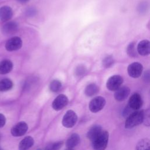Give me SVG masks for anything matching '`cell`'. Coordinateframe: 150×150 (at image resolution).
Listing matches in <instances>:
<instances>
[{
	"label": "cell",
	"instance_id": "obj_1",
	"mask_svg": "<svg viewBox=\"0 0 150 150\" xmlns=\"http://www.w3.org/2000/svg\"><path fill=\"white\" fill-rule=\"evenodd\" d=\"M144 110L132 112L126 119L125 128L127 129L133 128L143 122Z\"/></svg>",
	"mask_w": 150,
	"mask_h": 150
},
{
	"label": "cell",
	"instance_id": "obj_2",
	"mask_svg": "<svg viewBox=\"0 0 150 150\" xmlns=\"http://www.w3.org/2000/svg\"><path fill=\"white\" fill-rule=\"evenodd\" d=\"M109 139V133L107 131L102 132L91 142L94 150H105L107 148Z\"/></svg>",
	"mask_w": 150,
	"mask_h": 150
},
{
	"label": "cell",
	"instance_id": "obj_3",
	"mask_svg": "<svg viewBox=\"0 0 150 150\" xmlns=\"http://www.w3.org/2000/svg\"><path fill=\"white\" fill-rule=\"evenodd\" d=\"M124 82L123 77L120 75H113L108 78L106 83V87L110 91H116L120 88Z\"/></svg>",
	"mask_w": 150,
	"mask_h": 150
},
{
	"label": "cell",
	"instance_id": "obj_4",
	"mask_svg": "<svg viewBox=\"0 0 150 150\" xmlns=\"http://www.w3.org/2000/svg\"><path fill=\"white\" fill-rule=\"evenodd\" d=\"M105 103V99L103 97L97 96L90 101L89 103L88 108L91 112L96 113L103 109Z\"/></svg>",
	"mask_w": 150,
	"mask_h": 150
},
{
	"label": "cell",
	"instance_id": "obj_5",
	"mask_svg": "<svg viewBox=\"0 0 150 150\" xmlns=\"http://www.w3.org/2000/svg\"><path fill=\"white\" fill-rule=\"evenodd\" d=\"M77 121V115L76 113L74 111L69 110L67 111L62 118V125L66 128H70L75 125Z\"/></svg>",
	"mask_w": 150,
	"mask_h": 150
},
{
	"label": "cell",
	"instance_id": "obj_6",
	"mask_svg": "<svg viewBox=\"0 0 150 150\" xmlns=\"http://www.w3.org/2000/svg\"><path fill=\"white\" fill-rule=\"evenodd\" d=\"M143 71L142 64L138 62H133L129 64L127 67V72L128 75L134 79L139 77Z\"/></svg>",
	"mask_w": 150,
	"mask_h": 150
},
{
	"label": "cell",
	"instance_id": "obj_7",
	"mask_svg": "<svg viewBox=\"0 0 150 150\" xmlns=\"http://www.w3.org/2000/svg\"><path fill=\"white\" fill-rule=\"evenodd\" d=\"M28 129V124L24 121H20L16 124L11 130V134L15 137L24 135Z\"/></svg>",
	"mask_w": 150,
	"mask_h": 150
},
{
	"label": "cell",
	"instance_id": "obj_8",
	"mask_svg": "<svg viewBox=\"0 0 150 150\" xmlns=\"http://www.w3.org/2000/svg\"><path fill=\"white\" fill-rule=\"evenodd\" d=\"M22 40L18 36H14L9 39L5 43V49L9 52L16 51L22 47Z\"/></svg>",
	"mask_w": 150,
	"mask_h": 150
},
{
	"label": "cell",
	"instance_id": "obj_9",
	"mask_svg": "<svg viewBox=\"0 0 150 150\" xmlns=\"http://www.w3.org/2000/svg\"><path fill=\"white\" fill-rule=\"evenodd\" d=\"M69 103V100L66 96L60 94L56 97L52 102V108L56 111H59L65 107Z\"/></svg>",
	"mask_w": 150,
	"mask_h": 150
},
{
	"label": "cell",
	"instance_id": "obj_10",
	"mask_svg": "<svg viewBox=\"0 0 150 150\" xmlns=\"http://www.w3.org/2000/svg\"><path fill=\"white\" fill-rule=\"evenodd\" d=\"M142 104L143 101L141 95L138 93H135L130 97L128 105L132 110L137 111L141 108Z\"/></svg>",
	"mask_w": 150,
	"mask_h": 150
},
{
	"label": "cell",
	"instance_id": "obj_11",
	"mask_svg": "<svg viewBox=\"0 0 150 150\" xmlns=\"http://www.w3.org/2000/svg\"><path fill=\"white\" fill-rule=\"evenodd\" d=\"M137 52L139 54L146 56L150 54V41L146 39L140 41L137 45Z\"/></svg>",
	"mask_w": 150,
	"mask_h": 150
},
{
	"label": "cell",
	"instance_id": "obj_12",
	"mask_svg": "<svg viewBox=\"0 0 150 150\" xmlns=\"http://www.w3.org/2000/svg\"><path fill=\"white\" fill-rule=\"evenodd\" d=\"M130 94V88L127 86H121L114 93V97L116 101H122L125 100Z\"/></svg>",
	"mask_w": 150,
	"mask_h": 150
},
{
	"label": "cell",
	"instance_id": "obj_13",
	"mask_svg": "<svg viewBox=\"0 0 150 150\" xmlns=\"http://www.w3.org/2000/svg\"><path fill=\"white\" fill-rule=\"evenodd\" d=\"M18 28V24L13 21L6 22L2 28V32L5 35H11L15 33Z\"/></svg>",
	"mask_w": 150,
	"mask_h": 150
},
{
	"label": "cell",
	"instance_id": "obj_14",
	"mask_svg": "<svg viewBox=\"0 0 150 150\" xmlns=\"http://www.w3.org/2000/svg\"><path fill=\"white\" fill-rule=\"evenodd\" d=\"M13 15L12 9L8 6H3L0 8V20L1 21H8L10 20Z\"/></svg>",
	"mask_w": 150,
	"mask_h": 150
},
{
	"label": "cell",
	"instance_id": "obj_15",
	"mask_svg": "<svg viewBox=\"0 0 150 150\" xmlns=\"http://www.w3.org/2000/svg\"><path fill=\"white\" fill-rule=\"evenodd\" d=\"M102 127L100 125H94L92 126L87 133V137L91 142L102 132Z\"/></svg>",
	"mask_w": 150,
	"mask_h": 150
},
{
	"label": "cell",
	"instance_id": "obj_16",
	"mask_svg": "<svg viewBox=\"0 0 150 150\" xmlns=\"http://www.w3.org/2000/svg\"><path fill=\"white\" fill-rule=\"evenodd\" d=\"M80 142V138L79 134L76 133L72 134L69 138L67 139L66 142V145L67 148L69 149H71L75 146H76Z\"/></svg>",
	"mask_w": 150,
	"mask_h": 150
},
{
	"label": "cell",
	"instance_id": "obj_17",
	"mask_svg": "<svg viewBox=\"0 0 150 150\" xmlns=\"http://www.w3.org/2000/svg\"><path fill=\"white\" fill-rule=\"evenodd\" d=\"M34 144V139L30 136L25 137L19 144V150H28Z\"/></svg>",
	"mask_w": 150,
	"mask_h": 150
},
{
	"label": "cell",
	"instance_id": "obj_18",
	"mask_svg": "<svg viewBox=\"0 0 150 150\" xmlns=\"http://www.w3.org/2000/svg\"><path fill=\"white\" fill-rule=\"evenodd\" d=\"M13 68V63L9 60H4L0 62V74L9 73Z\"/></svg>",
	"mask_w": 150,
	"mask_h": 150
},
{
	"label": "cell",
	"instance_id": "obj_19",
	"mask_svg": "<svg viewBox=\"0 0 150 150\" xmlns=\"http://www.w3.org/2000/svg\"><path fill=\"white\" fill-rule=\"evenodd\" d=\"M99 87L95 83L89 84L86 86L84 90L85 94L88 97H92L97 94L99 91Z\"/></svg>",
	"mask_w": 150,
	"mask_h": 150
},
{
	"label": "cell",
	"instance_id": "obj_20",
	"mask_svg": "<svg viewBox=\"0 0 150 150\" xmlns=\"http://www.w3.org/2000/svg\"><path fill=\"white\" fill-rule=\"evenodd\" d=\"M135 150H150V139L147 138L140 139L136 145Z\"/></svg>",
	"mask_w": 150,
	"mask_h": 150
},
{
	"label": "cell",
	"instance_id": "obj_21",
	"mask_svg": "<svg viewBox=\"0 0 150 150\" xmlns=\"http://www.w3.org/2000/svg\"><path fill=\"white\" fill-rule=\"evenodd\" d=\"M126 51L127 54L131 57H136L138 56V53L135 42H131L128 44Z\"/></svg>",
	"mask_w": 150,
	"mask_h": 150
},
{
	"label": "cell",
	"instance_id": "obj_22",
	"mask_svg": "<svg viewBox=\"0 0 150 150\" xmlns=\"http://www.w3.org/2000/svg\"><path fill=\"white\" fill-rule=\"evenodd\" d=\"M13 87L12 81L9 79H4L0 81V91H6L11 89Z\"/></svg>",
	"mask_w": 150,
	"mask_h": 150
},
{
	"label": "cell",
	"instance_id": "obj_23",
	"mask_svg": "<svg viewBox=\"0 0 150 150\" xmlns=\"http://www.w3.org/2000/svg\"><path fill=\"white\" fill-rule=\"evenodd\" d=\"M114 63V59L112 55H107L102 60V65L105 69L111 67Z\"/></svg>",
	"mask_w": 150,
	"mask_h": 150
},
{
	"label": "cell",
	"instance_id": "obj_24",
	"mask_svg": "<svg viewBox=\"0 0 150 150\" xmlns=\"http://www.w3.org/2000/svg\"><path fill=\"white\" fill-rule=\"evenodd\" d=\"M63 145V142L62 141L51 142L47 145V146L45 148V150H59L61 148Z\"/></svg>",
	"mask_w": 150,
	"mask_h": 150
},
{
	"label": "cell",
	"instance_id": "obj_25",
	"mask_svg": "<svg viewBox=\"0 0 150 150\" xmlns=\"http://www.w3.org/2000/svg\"><path fill=\"white\" fill-rule=\"evenodd\" d=\"M62 87V83L57 80H54L50 83L49 88L52 92H57Z\"/></svg>",
	"mask_w": 150,
	"mask_h": 150
},
{
	"label": "cell",
	"instance_id": "obj_26",
	"mask_svg": "<svg viewBox=\"0 0 150 150\" xmlns=\"http://www.w3.org/2000/svg\"><path fill=\"white\" fill-rule=\"evenodd\" d=\"M149 8V4L146 2H141L137 6V11L140 13H145Z\"/></svg>",
	"mask_w": 150,
	"mask_h": 150
},
{
	"label": "cell",
	"instance_id": "obj_27",
	"mask_svg": "<svg viewBox=\"0 0 150 150\" xmlns=\"http://www.w3.org/2000/svg\"><path fill=\"white\" fill-rule=\"evenodd\" d=\"M145 126L150 127V110H144V119L143 122Z\"/></svg>",
	"mask_w": 150,
	"mask_h": 150
},
{
	"label": "cell",
	"instance_id": "obj_28",
	"mask_svg": "<svg viewBox=\"0 0 150 150\" xmlns=\"http://www.w3.org/2000/svg\"><path fill=\"white\" fill-rule=\"evenodd\" d=\"M86 67L84 65L80 64L76 67L75 70V74L77 76H81L86 73Z\"/></svg>",
	"mask_w": 150,
	"mask_h": 150
},
{
	"label": "cell",
	"instance_id": "obj_29",
	"mask_svg": "<svg viewBox=\"0 0 150 150\" xmlns=\"http://www.w3.org/2000/svg\"><path fill=\"white\" fill-rule=\"evenodd\" d=\"M142 79L145 83H150V70H147L144 72Z\"/></svg>",
	"mask_w": 150,
	"mask_h": 150
},
{
	"label": "cell",
	"instance_id": "obj_30",
	"mask_svg": "<svg viewBox=\"0 0 150 150\" xmlns=\"http://www.w3.org/2000/svg\"><path fill=\"white\" fill-rule=\"evenodd\" d=\"M131 110H132L130 107H129V106L128 105H127L125 107V108L124 109V110H123V112H122V115H123V116L124 117H128L132 112H131Z\"/></svg>",
	"mask_w": 150,
	"mask_h": 150
},
{
	"label": "cell",
	"instance_id": "obj_31",
	"mask_svg": "<svg viewBox=\"0 0 150 150\" xmlns=\"http://www.w3.org/2000/svg\"><path fill=\"white\" fill-rule=\"evenodd\" d=\"M6 123V118L5 115L0 113V128L3 127Z\"/></svg>",
	"mask_w": 150,
	"mask_h": 150
},
{
	"label": "cell",
	"instance_id": "obj_32",
	"mask_svg": "<svg viewBox=\"0 0 150 150\" xmlns=\"http://www.w3.org/2000/svg\"><path fill=\"white\" fill-rule=\"evenodd\" d=\"M36 10L34 8H29L27 11L26 13L28 16H33L35 14H36Z\"/></svg>",
	"mask_w": 150,
	"mask_h": 150
},
{
	"label": "cell",
	"instance_id": "obj_33",
	"mask_svg": "<svg viewBox=\"0 0 150 150\" xmlns=\"http://www.w3.org/2000/svg\"><path fill=\"white\" fill-rule=\"evenodd\" d=\"M16 1L20 3H25V2H27L28 1H29V0H16Z\"/></svg>",
	"mask_w": 150,
	"mask_h": 150
},
{
	"label": "cell",
	"instance_id": "obj_34",
	"mask_svg": "<svg viewBox=\"0 0 150 150\" xmlns=\"http://www.w3.org/2000/svg\"><path fill=\"white\" fill-rule=\"evenodd\" d=\"M36 150H42V149H37Z\"/></svg>",
	"mask_w": 150,
	"mask_h": 150
},
{
	"label": "cell",
	"instance_id": "obj_35",
	"mask_svg": "<svg viewBox=\"0 0 150 150\" xmlns=\"http://www.w3.org/2000/svg\"><path fill=\"white\" fill-rule=\"evenodd\" d=\"M67 150H71V149H67Z\"/></svg>",
	"mask_w": 150,
	"mask_h": 150
},
{
	"label": "cell",
	"instance_id": "obj_36",
	"mask_svg": "<svg viewBox=\"0 0 150 150\" xmlns=\"http://www.w3.org/2000/svg\"><path fill=\"white\" fill-rule=\"evenodd\" d=\"M0 150H2V149H1V147H0Z\"/></svg>",
	"mask_w": 150,
	"mask_h": 150
}]
</instances>
